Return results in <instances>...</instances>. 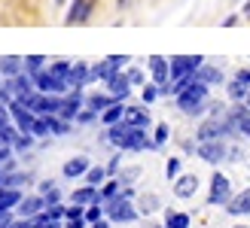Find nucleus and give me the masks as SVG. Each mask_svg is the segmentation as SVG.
<instances>
[{"instance_id":"1","label":"nucleus","mask_w":250,"mask_h":228,"mask_svg":"<svg viewBox=\"0 0 250 228\" xmlns=\"http://www.w3.org/2000/svg\"><path fill=\"white\" fill-rule=\"evenodd\" d=\"M110 143L119 149H144L146 134L141 128H131L128 122H116V125H110Z\"/></svg>"},{"instance_id":"2","label":"nucleus","mask_w":250,"mask_h":228,"mask_svg":"<svg viewBox=\"0 0 250 228\" xmlns=\"http://www.w3.org/2000/svg\"><path fill=\"white\" fill-rule=\"evenodd\" d=\"M205 100H208V82H202V79H195V76H192V82L186 85V92L177 95V107L192 116V113H198V110L205 107Z\"/></svg>"},{"instance_id":"3","label":"nucleus","mask_w":250,"mask_h":228,"mask_svg":"<svg viewBox=\"0 0 250 228\" xmlns=\"http://www.w3.org/2000/svg\"><path fill=\"white\" fill-rule=\"evenodd\" d=\"M107 216L113 222H131V219H137V210L131 207V201L125 198V192H122V195L107 201Z\"/></svg>"},{"instance_id":"4","label":"nucleus","mask_w":250,"mask_h":228,"mask_svg":"<svg viewBox=\"0 0 250 228\" xmlns=\"http://www.w3.org/2000/svg\"><path fill=\"white\" fill-rule=\"evenodd\" d=\"M223 134H229V122H226V116H214L198 128L195 137H198V143H208V140H220Z\"/></svg>"},{"instance_id":"5","label":"nucleus","mask_w":250,"mask_h":228,"mask_svg":"<svg viewBox=\"0 0 250 228\" xmlns=\"http://www.w3.org/2000/svg\"><path fill=\"white\" fill-rule=\"evenodd\" d=\"M202 67V55H174L171 58V76L180 79V76H195V70Z\"/></svg>"},{"instance_id":"6","label":"nucleus","mask_w":250,"mask_h":228,"mask_svg":"<svg viewBox=\"0 0 250 228\" xmlns=\"http://www.w3.org/2000/svg\"><path fill=\"white\" fill-rule=\"evenodd\" d=\"M210 204H229L232 201V189H229V180L223 173H214V180H210V195H208Z\"/></svg>"},{"instance_id":"7","label":"nucleus","mask_w":250,"mask_h":228,"mask_svg":"<svg viewBox=\"0 0 250 228\" xmlns=\"http://www.w3.org/2000/svg\"><path fill=\"white\" fill-rule=\"evenodd\" d=\"M34 82H37V88H40L43 95H61L67 88V82L64 79H58V76H52V73H46V70H40L34 76Z\"/></svg>"},{"instance_id":"8","label":"nucleus","mask_w":250,"mask_h":228,"mask_svg":"<svg viewBox=\"0 0 250 228\" xmlns=\"http://www.w3.org/2000/svg\"><path fill=\"white\" fill-rule=\"evenodd\" d=\"M9 113H12V119L19 122V128H21V131H28V134L34 131V125H37L34 116H37V113H31L24 104H19V100H12V104H9Z\"/></svg>"},{"instance_id":"9","label":"nucleus","mask_w":250,"mask_h":228,"mask_svg":"<svg viewBox=\"0 0 250 228\" xmlns=\"http://www.w3.org/2000/svg\"><path fill=\"white\" fill-rule=\"evenodd\" d=\"M43 210H46V198L43 195H31V198H24L19 204V216L21 219H34V216H40Z\"/></svg>"},{"instance_id":"10","label":"nucleus","mask_w":250,"mask_h":228,"mask_svg":"<svg viewBox=\"0 0 250 228\" xmlns=\"http://www.w3.org/2000/svg\"><path fill=\"white\" fill-rule=\"evenodd\" d=\"M198 155H202L205 161H210V164H217V161H223V158H226V146H223L220 140L198 143Z\"/></svg>"},{"instance_id":"11","label":"nucleus","mask_w":250,"mask_h":228,"mask_svg":"<svg viewBox=\"0 0 250 228\" xmlns=\"http://www.w3.org/2000/svg\"><path fill=\"white\" fill-rule=\"evenodd\" d=\"M37 88V82L34 79H28L24 73H19V76H9V82H6V92L9 95H16V97H21V95H31Z\"/></svg>"},{"instance_id":"12","label":"nucleus","mask_w":250,"mask_h":228,"mask_svg":"<svg viewBox=\"0 0 250 228\" xmlns=\"http://www.w3.org/2000/svg\"><path fill=\"white\" fill-rule=\"evenodd\" d=\"M92 0H73V6H70V12H67V24H83L85 19H89V12H92Z\"/></svg>"},{"instance_id":"13","label":"nucleus","mask_w":250,"mask_h":228,"mask_svg":"<svg viewBox=\"0 0 250 228\" xmlns=\"http://www.w3.org/2000/svg\"><path fill=\"white\" fill-rule=\"evenodd\" d=\"M226 213H232V216H244V213H250V189H244L241 195H235L229 204H226Z\"/></svg>"},{"instance_id":"14","label":"nucleus","mask_w":250,"mask_h":228,"mask_svg":"<svg viewBox=\"0 0 250 228\" xmlns=\"http://www.w3.org/2000/svg\"><path fill=\"white\" fill-rule=\"evenodd\" d=\"M149 70H153V79H156L159 85H168V76H171V67H168V61H165V58H159V55H153V58H149Z\"/></svg>"},{"instance_id":"15","label":"nucleus","mask_w":250,"mask_h":228,"mask_svg":"<svg viewBox=\"0 0 250 228\" xmlns=\"http://www.w3.org/2000/svg\"><path fill=\"white\" fill-rule=\"evenodd\" d=\"M0 73H6V76H19V73H24V61L16 58V55H3V58H0Z\"/></svg>"},{"instance_id":"16","label":"nucleus","mask_w":250,"mask_h":228,"mask_svg":"<svg viewBox=\"0 0 250 228\" xmlns=\"http://www.w3.org/2000/svg\"><path fill=\"white\" fill-rule=\"evenodd\" d=\"M195 186H198V176H180L177 180V186H174V195L177 198H189V195H195Z\"/></svg>"},{"instance_id":"17","label":"nucleus","mask_w":250,"mask_h":228,"mask_svg":"<svg viewBox=\"0 0 250 228\" xmlns=\"http://www.w3.org/2000/svg\"><path fill=\"white\" fill-rule=\"evenodd\" d=\"M101 201V192H98V186H85L80 192H73V204H98Z\"/></svg>"},{"instance_id":"18","label":"nucleus","mask_w":250,"mask_h":228,"mask_svg":"<svg viewBox=\"0 0 250 228\" xmlns=\"http://www.w3.org/2000/svg\"><path fill=\"white\" fill-rule=\"evenodd\" d=\"M83 173H89V158L77 155V158H70L64 164V176H83Z\"/></svg>"},{"instance_id":"19","label":"nucleus","mask_w":250,"mask_h":228,"mask_svg":"<svg viewBox=\"0 0 250 228\" xmlns=\"http://www.w3.org/2000/svg\"><path fill=\"white\" fill-rule=\"evenodd\" d=\"M125 119H128L131 128H144V125L149 122V113H146V110H141V107H131L128 113H125Z\"/></svg>"},{"instance_id":"20","label":"nucleus","mask_w":250,"mask_h":228,"mask_svg":"<svg viewBox=\"0 0 250 228\" xmlns=\"http://www.w3.org/2000/svg\"><path fill=\"white\" fill-rule=\"evenodd\" d=\"M125 113H128V110H125L122 104H113V107H107V110H104V116H101V119H104V125L110 128V125H116V122L125 119Z\"/></svg>"},{"instance_id":"21","label":"nucleus","mask_w":250,"mask_h":228,"mask_svg":"<svg viewBox=\"0 0 250 228\" xmlns=\"http://www.w3.org/2000/svg\"><path fill=\"white\" fill-rule=\"evenodd\" d=\"M128 76H113V79H110V92H113V97H128Z\"/></svg>"},{"instance_id":"22","label":"nucleus","mask_w":250,"mask_h":228,"mask_svg":"<svg viewBox=\"0 0 250 228\" xmlns=\"http://www.w3.org/2000/svg\"><path fill=\"white\" fill-rule=\"evenodd\" d=\"M116 64H110V61H104V64H95L92 67V79H113L116 76Z\"/></svg>"},{"instance_id":"23","label":"nucleus","mask_w":250,"mask_h":228,"mask_svg":"<svg viewBox=\"0 0 250 228\" xmlns=\"http://www.w3.org/2000/svg\"><path fill=\"white\" fill-rule=\"evenodd\" d=\"M195 79H202V82H220L223 79V73L217 70V67H208V64H202L195 70Z\"/></svg>"},{"instance_id":"24","label":"nucleus","mask_w":250,"mask_h":228,"mask_svg":"<svg viewBox=\"0 0 250 228\" xmlns=\"http://www.w3.org/2000/svg\"><path fill=\"white\" fill-rule=\"evenodd\" d=\"M165 228H189V216H186V213H171V210H168Z\"/></svg>"},{"instance_id":"25","label":"nucleus","mask_w":250,"mask_h":228,"mask_svg":"<svg viewBox=\"0 0 250 228\" xmlns=\"http://www.w3.org/2000/svg\"><path fill=\"white\" fill-rule=\"evenodd\" d=\"M229 97H232V100H247V85L238 82V79L229 82Z\"/></svg>"},{"instance_id":"26","label":"nucleus","mask_w":250,"mask_h":228,"mask_svg":"<svg viewBox=\"0 0 250 228\" xmlns=\"http://www.w3.org/2000/svg\"><path fill=\"white\" fill-rule=\"evenodd\" d=\"M70 64H67V61H58V64H52V67H49V73H52V76H58V79H64L67 82V76H70Z\"/></svg>"},{"instance_id":"27","label":"nucleus","mask_w":250,"mask_h":228,"mask_svg":"<svg viewBox=\"0 0 250 228\" xmlns=\"http://www.w3.org/2000/svg\"><path fill=\"white\" fill-rule=\"evenodd\" d=\"M104 213H107V210H101V201H98V204H92L89 210H85V222H89V225H92V222H101Z\"/></svg>"},{"instance_id":"28","label":"nucleus","mask_w":250,"mask_h":228,"mask_svg":"<svg viewBox=\"0 0 250 228\" xmlns=\"http://www.w3.org/2000/svg\"><path fill=\"white\" fill-rule=\"evenodd\" d=\"M107 107H113L107 97H101V95H95V97H89V110L92 113H101V110H107Z\"/></svg>"},{"instance_id":"29","label":"nucleus","mask_w":250,"mask_h":228,"mask_svg":"<svg viewBox=\"0 0 250 228\" xmlns=\"http://www.w3.org/2000/svg\"><path fill=\"white\" fill-rule=\"evenodd\" d=\"M40 67H43V58L40 55H28V58H24V70H31L34 76L40 73Z\"/></svg>"},{"instance_id":"30","label":"nucleus","mask_w":250,"mask_h":228,"mask_svg":"<svg viewBox=\"0 0 250 228\" xmlns=\"http://www.w3.org/2000/svg\"><path fill=\"white\" fill-rule=\"evenodd\" d=\"M85 180H89V186H101L104 183V168H89Z\"/></svg>"},{"instance_id":"31","label":"nucleus","mask_w":250,"mask_h":228,"mask_svg":"<svg viewBox=\"0 0 250 228\" xmlns=\"http://www.w3.org/2000/svg\"><path fill=\"white\" fill-rule=\"evenodd\" d=\"M119 186H122L119 180H116V183H107V186H104V192H101V201H110V198H116V195H119Z\"/></svg>"},{"instance_id":"32","label":"nucleus","mask_w":250,"mask_h":228,"mask_svg":"<svg viewBox=\"0 0 250 228\" xmlns=\"http://www.w3.org/2000/svg\"><path fill=\"white\" fill-rule=\"evenodd\" d=\"M46 216L58 222L61 216H67V210H64V207H58V204H49V207H46Z\"/></svg>"},{"instance_id":"33","label":"nucleus","mask_w":250,"mask_h":228,"mask_svg":"<svg viewBox=\"0 0 250 228\" xmlns=\"http://www.w3.org/2000/svg\"><path fill=\"white\" fill-rule=\"evenodd\" d=\"M137 173H141V171H137V168H128V171H125V173L119 176V183H122V186H128V183H134V180H137Z\"/></svg>"},{"instance_id":"34","label":"nucleus","mask_w":250,"mask_h":228,"mask_svg":"<svg viewBox=\"0 0 250 228\" xmlns=\"http://www.w3.org/2000/svg\"><path fill=\"white\" fill-rule=\"evenodd\" d=\"M156 95H159V88H156V85H144V104L156 100Z\"/></svg>"},{"instance_id":"35","label":"nucleus","mask_w":250,"mask_h":228,"mask_svg":"<svg viewBox=\"0 0 250 228\" xmlns=\"http://www.w3.org/2000/svg\"><path fill=\"white\" fill-rule=\"evenodd\" d=\"M28 146H31V134L24 131V134H19V137H16V149H28Z\"/></svg>"},{"instance_id":"36","label":"nucleus","mask_w":250,"mask_h":228,"mask_svg":"<svg viewBox=\"0 0 250 228\" xmlns=\"http://www.w3.org/2000/svg\"><path fill=\"white\" fill-rule=\"evenodd\" d=\"M165 173H168V176H177V173H180V161H177V158H171V161L165 164Z\"/></svg>"},{"instance_id":"37","label":"nucleus","mask_w":250,"mask_h":228,"mask_svg":"<svg viewBox=\"0 0 250 228\" xmlns=\"http://www.w3.org/2000/svg\"><path fill=\"white\" fill-rule=\"evenodd\" d=\"M165 140H168V125H159V128H156V146L165 143Z\"/></svg>"},{"instance_id":"38","label":"nucleus","mask_w":250,"mask_h":228,"mask_svg":"<svg viewBox=\"0 0 250 228\" xmlns=\"http://www.w3.org/2000/svg\"><path fill=\"white\" fill-rule=\"evenodd\" d=\"M156 204H159V201H156V195L144 198V210H141V213H153V210H156Z\"/></svg>"},{"instance_id":"39","label":"nucleus","mask_w":250,"mask_h":228,"mask_svg":"<svg viewBox=\"0 0 250 228\" xmlns=\"http://www.w3.org/2000/svg\"><path fill=\"white\" fill-rule=\"evenodd\" d=\"M9 116H12V113L3 107V104H0V131H3L6 128V125H9Z\"/></svg>"},{"instance_id":"40","label":"nucleus","mask_w":250,"mask_h":228,"mask_svg":"<svg viewBox=\"0 0 250 228\" xmlns=\"http://www.w3.org/2000/svg\"><path fill=\"white\" fill-rule=\"evenodd\" d=\"M43 198H46V207H49V204H58V189L52 186V189H49V192H46Z\"/></svg>"},{"instance_id":"41","label":"nucleus","mask_w":250,"mask_h":228,"mask_svg":"<svg viewBox=\"0 0 250 228\" xmlns=\"http://www.w3.org/2000/svg\"><path fill=\"white\" fill-rule=\"evenodd\" d=\"M128 79L141 85V82H144V73H141V70H128Z\"/></svg>"},{"instance_id":"42","label":"nucleus","mask_w":250,"mask_h":228,"mask_svg":"<svg viewBox=\"0 0 250 228\" xmlns=\"http://www.w3.org/2000/svg\"><path fill=\"white\" fill-rule=\"evenodd\" d=\"M85 225H89L85 219H67V225H64V228H85Z\"/></svg>"},{"instance_id":"43","label":"nucleus","mask_w":250,"mask_h":228,"mask_svg":"<svg viewBox=\"0 0 250 228\" xmlns=\"http://www.w3.org/2000/svg\"><path fill=\"white\" fill-rule=\"evenodd\" d=\"M238 82H244V85H250V70H238V76H235Z\"/></svg>"},{"instance_id":"44","label":"nucleus","mask_w":250,"mask_h":228,"mask_svg":"<svg viewBox=\"0 0 250 228\" xmlns=\"http://www.w3.org/2000/svg\"><path fill=\"white\" fill-rule=\"evenodd\" d=\"M9 158V143H0V161Z\"/></svg>"},{"instance_id":"45","label":"nucleus","mask_w":250,"mask_h":228,"mask_svg":"<svg viewBox=\"0 0 250 228\" xmlns=\"http://www.w3.org/2000/svg\"><path fill=\"white\" fill-rule=\"evenodd\" d=\"M241 134H244V137H250V116H247V119H241Z\"/></svg>"},{"instance_id":"46","label":"nucleus","mask_w":250,"mask_h":228,"mask_svg":"<svg viewBox=\"0 0 250 228\" xmlns=\"http://www.w3.org/2000/svg\"><path fill=\"white\" fill-rule=\"evenodd\" d=\"M92 116H95L92 110H83V113H80V122H92Z\"/></svg>"},{"instance_id":"47","label":"nucleus","mask_w":250,"mask_h":228,"mask_svg":"<svg viewBox=\"0 0 250 228\" xmlns=\"http://www.w3.org/2000/svg\"><path fill=\"white\" fill-rule=\"evenodd\" d=\"M107 61H110V64H116V67H119V64H125V58H119V55H110Z\"/></svg>"},{"instance_id":"48","label":"nucleus","mask_w":250,"mask_h":228,"mask_svg":"<svg viewBox=\"0 0 250 228\" xmlns=\"http://www.w3.org/2000/svg\"><path fill=\"white\" fill-rule=\"evenodd\" d=\"M92 228H110V222H107V219H101V222H92Z\"/></svg>"},{"instance_id":"49","label":"nucleus","mask_w":250,"mask_h":228,"mask_svg":"<svg viewBox=\"0 0 250 228\" xmlns=\"http://www.w3.org/2000/svg\"><path fill=\"white\" fill-rule=\"evenodd\" d=\"M244 16H247V19H250V3H247V6H244Z\"/></svg>"},{"instance_id":"50","label":"nucleus","mask_w":250,"mask_h":228,"mask_svg":"<svg viewBox=\"0 0 250 228\" xmlns=\"http://www.w3.org/2000/svg\"><path fill=\"white\" fill-rule=\"evenodd\" d=\"M244 104H247V107H250V92H247V100H244Z\"/></svg>"},{"instance_id":"51","label":"nucleus","mask_w":250,"mask_h":228,"mask_svg":"<svg viewBox=\"0 0 250 228\" xmlns=\"http://www.w3.org/2000/svg\"><path fill=\"white\" fill-rule=\"evenodd\" d=\"M232 228H247V225H232Z\"/></svg>"},{"instance_id":"52","label":"nucleus","mask_w":250,"mask_h":228,"mask_svg":"<svg viewBox=\"0 0 250 228\" xmlns=\"http://www.w3.org/2000/svg\"><path fill=\"white\" fill-rule=\"evenodd\" d=\"M58 3H64V0H58Z\"/></svg>"}]
</instances>
